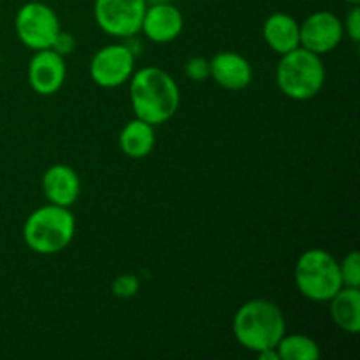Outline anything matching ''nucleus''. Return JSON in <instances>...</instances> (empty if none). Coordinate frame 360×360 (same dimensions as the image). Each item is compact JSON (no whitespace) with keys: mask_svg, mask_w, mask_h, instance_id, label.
<instances>
[{"mask_svg":"<svg viewBox=\"0 0 360 360\" xmlns=\"http://www.w3.org/2000/svg\"><path fill=\"white\" fill-rule=\"evenodd\" d=\"M345 32H347L348 37L357 44L360 41V7L359 6H352V9L348 11L347 20L343 23Z\"/></svg>","mask_w":360,"mask_h":360,"instance_id":"obj_22","label":"nucleus"},{"mask_svg":"<svg viewBox=\"0 0 360 360\" xmlns=\"http://www.w3.org/2000/svg\"><path fill=\"white\" fill-rule=\"evenodd\" d=\"M130 104L136 118L157 127L178 112L179 88L169 72L160 67H143L130 77Z\"/></svg>","mask_w":360,"mask_h":360,"instance_id":"obj_1","label":"nucleus"},{"mask_svg":"<svg viewBox=\"0 0 360 360\" xmlns=\"http://www.w3.org/2000/svg\"><path fill=\"white\" fill-rule=\"evenodd\" d=\"M42 192L49 204L70 207L81 193V181L77 172L65 164H55L46 169L42 176Z\"/></svg>","mask_w":360,"mask_h":360,"instance_id":"obj_13","label":"nucleus"},{"mask_svg":"<svg viewBox=\"0 0 360 360\" xmlns=\"http://www.w3.org/2000/svg\"><path fill=\"white\" fill-rule=\"evenodd\" d=\"M76 232V220L69 207L48 204L35 210L23 225V239L32 252L55 255L70 245Z\"/></svg>","mask_w":360,"mask_h":360,"instance_id":"obj_3","label":"nucleus"},{"mask_svg":"<svg viewBox=\"0 0 360 360\" xmlns=\"http://www.w3.org/2000/svg\"><path fill=\"white\" fill-rule=\"evenodd\" d=\"M330 319L348 334L360 330V290L355 287H341L329 301Z\"/></svg>","mask_w":360,"mask_h":360,"instance_id":"obj_15","label":"nucleus"},{"mask_svg":"<svg viewBox=\"0 0 360 360\" xmlns=\"http://www.w3.org/2000/svg\"><path fill=\"white\" fill-rule=\"evenodd\" d=\"M181 11L171 2L150 4L141 23V32L157 44H167L179 37L183 30Z\"/></svg>","mask_w":360,"mask_h":360,"instance_id":"obj_11","label":"nucleus"},{"mask_svg":"<svg viewBox=\"0 0 360 360\" xmlns=\"http://www.w3.org/2000/svg\"><path fill=\"white\" fill-rule=\"evenodd\" d=\"M139 280L134 274H122V276L115 278L111 285V290L116 297L120 299H130L139 292Z\"/></svg>","mask_w":360,"mask_h":360,"instance_id":"obj_19","label":"nucleus"},{"mask_svg":"<svg viewBox=\"0 0 360 360\" xmlns=\"http://www.w3.org/2000/svg\"><path fill=\"white\" fill-rule=\"evenodd\" d=\"M276 83L281 94L292 101H309L316 97L326 83L322 56L302 46L285 53L276 67Z\"/></svg>","mask_w":360,"mask_h":360,"instance_id":"obj_4","label":"nucleus"},{"mask_svg":"<svg viewBox=\"0 0 360 360\" xmlns=\"http://www.w3.org/2000/svg\"><path fill=\"white\" fill-rule=\"evenodd\" d=\"M148 2V6H150V4H164V2H169V0H146Z\"/></svg>","mask_w":360,"mask_h":360,"instance_id":"obj_24","label":"nucleus"},{"mask_svg":"<svg viewBox=\"0 0 360 360\" xmlns=\"http://www.w3.org/2000/svg\"><path fill=\"white\" fill-rule=\"evenodd\" d=\"M234 338L245 350L259 352L276 348L287 333L281 309L267 299H252L236 311L232 322Z\"/></svg>","mask_w":360,"mask_h":360,"instance_id":"obj_2","label":"nucleus"},{"mask_svg":"<svg viewBox=\"0 0 360 360\" xmlns=\"http://www.w3.org/2000/svg\"><path fill=\"white\" fill-rule=\"evenodd\" d=\"M65 58L53 49L35 51L28 63V83L35 94L44 97L56 94L65 83Z\"/></svg>","mask_w":360,"mask_h":360,"instance_id":"obj_10","label":"nucleus"},{"mask_svg":"<svg viewBox=\"0 0 360 360\" xmlns=\"http://www.w3.org/2000/svg\"><path fill=\"white\" fill-rule=\"evenodd\" d=\"M348 4H350V6H360V0H347Z\"/></svg>","mask_w":360,"mask_h":360,"instance_id":"obj_25","label":"nucleus"},{"mask_svg":"<svg viewBox=\"0 0 360 360\" xmlns=\"http://www.w3.org/2000/svg\"><path fill=\"white\" fill-rule=\"evenodd\" d=\"M294 281L299 294L315 302H329L343 287L340 262L327 250L309 248L295 262Z\"/></svg>","mask_w":360,"mask_h":360,"instance_id":"obj_5","label":"nucleus"},{"mask_svg":"<svg viewBox=\"0 0 360 360\" xmlns=\"http://www.w3.org/2000/svg\"><path fill=\"white\" fill-rule=\"evenodd\" d=\"M146 7V0H95L94 16L108 35L134 37L141 32Z\"/></svg>","mask_w":360,"mask_h":360,"instance_id":"obj_7","label":"nucleus"},{"mask_svg":"<svg viewBox=\"0 0 360 360\" xmlns=\"http://www.w3.org/2000/svg\"><path fill=\"white\" fill-rule=\"evenodd\" d=\"M136 70V51L127 44H108L98 49L90 62V76L102 88H118Z\"/></svg>","mask_w":360,"mask_h":360,"instance_id":"obj_8","label":"nucleus"},{"mask_svg":"<svg viewBox=\"0 0 360 360\" xmlns=\"http://www.w3.org/2000/svg\"><path fill=\"white\" fill-rule=\"evenodd\" d=\"M343 21L329 11H316L299 25L301 46L320 56L336 49L343 41Z\"/></svg>","mask_w":360,"mask_h":360,"instance_id":"obj_9","label":"nucleus"},{"mask_svg":"<svg viewBox=\"0 0 360 360\" xmlns=\"http://www.w3.org/2000/svg\"><path fill=\"white\" fill-rule=\"evenodd\" d=\"M120 148L130 158H144L155 148V127L134 118L120 132Z\"/></svg>","mask_w":360,"mask_h":360,"instance_id":"obj_16","label":"nucleus"},{"mask_svg":"<svg viewBox=\"0 0 360 360\" xmlns=\"http://www.w3.org/2000/svg\"><path fill=\"white\" fill-rule=\"evenodd\" d=\"M14 30L18 39L34 51L51 48L60 28L55 11L44 2H27L18 9L14 18Z\"/></svg>","mask_w":360,"mask_h":360,"instance_id":"obj_6","label":"nucleus"},{"mask_svg":"<svg viewBox=\"0 0 360 360\" xmlns=\"http://www.w3.org/2000/svg\"><path fill=\"white\" fill-rule=\"evenodd\" d=\"M210 77L225 90H243L253 79L248 60L236 51H220L210 60Z\"/></svg>","mask_w":360,"mask_h":360,"instance_id":"obj_12","label":"nucleus"},{"mask_svg":"<svg viewBox=\"0 0 360 360\" xmlns=\"http://www.w3.org/2000/svg\"><path fill=\"white\" fill-rule=\"evenodd\" d=\"M49 49H53V51L58 53V55H62L65 58V56H69L76 49V39H74V35L70 32L60 30Z\"/></svg>","mask_w":360,"mask_h":360,"instance_id":"obj_21","label":"nucleus"},{"mask_svg":"<svg viewBox=\"0 0 360 360\" xmlns=\"http://www.w3.org/2000/svg\"><path fill=\"white\" fill-rule=\"evenodd\" d=\"M340 274L343 287L360 288V253L350 252L340 262Z\"/></svg>","mask_w":360,"mask_h":360,"instance_id":"obj_18","label":"nucleus"},{"mask_svg":"<svg viewBox=\"0 0 360 360\" xmlns=\"http://www.w3.org/2000/svg\"><path fill=\"white\" fill-rule=\"evenodd\" d=\"M185 74L188 79L197 81V83L207 79L210 77V60L202 58V56H193L186 62Z\"/></svg>","mask_w":360,"mask_h":360,"instance_id":"obj_20","label":"nucleus"},{"mask_svg":"<svg viewBox=\"0 0 360 360\" xmlns=\"http://www.w3.org/2000/svg\"><path fill=\"white\" fill-rule=\"evenodd\" d=\"M259 359L260 360H280V355H278L276 348H267V350L259 352Z\"/></svg>","mask_w":360,"mask_h":360,"instance_id":"obj_23","label":"nucleus"},{"mask_svg":"<svg viewBox=\"0 0 360 360\" xmlns=\"http://www.w3.org/2000/svg\"><path fill=\"white\" fill-rule=\"evenodd\" d=\"M262 35L267 46L278 55L299 48V23L287 13H273L262 27Z\"/></svg>","mask_w":360,"mask_h":360,"instance_id":"obj_14","label":"nucleus"},{"mask_svg":"<svg viewBox=\"0 0 360 360\" xmlns=\"http://www.w3.org/2000/svg\"><path fill=\"white\" fill-rule=\"evenodd\" d=\"M280 360H319L320 347L315 340L304 334H283L276 345Z\"/></svg>","mask_w":360,"mask_h":360,"instance_id":"obj_17","label":"nucleus"}]
</instances>
